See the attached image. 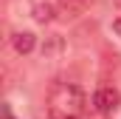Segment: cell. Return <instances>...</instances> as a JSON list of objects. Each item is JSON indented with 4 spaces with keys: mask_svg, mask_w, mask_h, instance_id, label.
Listing matches in <instances>:
<instances>
[{
    "mask_svg": "<svg viewBox=\"0 0 121 119\" xmlns=\"http://www.w3.org/2000/svg\"><path fill=\"white\" fill-rule=\"evenodd\" d=\"M85 105V91L76 82H56L48 91V119H82Z\"/></svg>",
    "mask_w": 121,
    "mask_h": 119,
    "instance_id": "cell-1",
    "label": "cell"
},
{
    "mask_svg": "<svg viewBox=\"0 0 121 119\" xmlns=\"http://www.w3.org/2000/svg\"><path fill=\"white\" fill-rule=\"evenodd\" d=\"M93 105H96V111L99 114H113L116 108L121 105V94L116 88H110V85H104V88H99L96 94H93Z\"/></svg>",
    "mask_w": 121,
    "mask_h": 119,
    "instance_id": "cell-2",
    "label": "cell"
},
{
    "mask_svg": "<svg viewBox=\"0 0 121 119\" xmlns=\"http://www.w3.org/2000/svg\"><path fill=\"white\" fill-rule=\"evenodd\" d=\"M34 43H37V40H34L31 31H17V34L11 37V45H14L17 54H28L31 48H34Z\"/></svg>",
    "mask_w": 121,
    "mask_h": 119,
    "instance_id": "cell-3",
    "label": "cell"
},
{
    "mask_svg": "<svg viewBox=\"0 0 121 119\" xmlns=\"http://www.w3.org/2000/svg\"><path fill=\"white\" fill-rule=\"evenodd\" d=\"M34 20L37 23H51L54 20V6L51 3H37L34 6Z\"/></svg>",
    "mask_w": 121,
    "mask_h": 119,
    "instance_id": "cell-4",
    "label": "cell"
},
{
    "mask_svg": "<svg viewBox=\"0 0 121 119\" xmlns=\"http://www.w3.org/2000/svg\"><path fill=\"white\" fill-rule=\"evenodd\" d=\"M113 31H116V34L121 37V17H118V20H113Z\"/></svg>",
    "mask_w": 121,
    "mask_h": 119,
    "instance_id": "cell-5",
    "label": "cell"
}]
</instances>
